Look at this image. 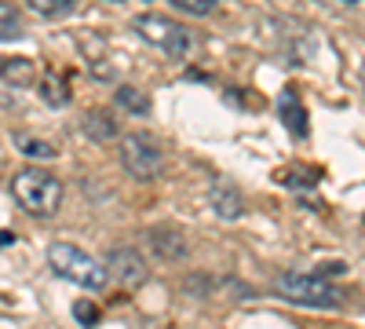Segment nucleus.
<instances>
[{
  "instance_id": "9",
  "label": "nucleus",
  "mask_w": 365,
  "mask_h": 329,
  "mask_svg": "<svg viewBox=\"0 0 365 329\" xmlns=\"http://www.w3.org/2000/svg\"><path fill=\"white\" fill-rule=\"evenodd\" d=\"M278 117L289 125L292 136H307V110H303L299 96L292 92V88H285V92L278 96Z\"/></svg>"
},
{
  "instance_id": "16",
  "label": "nucleus",
  "mask_w": 365,
  "mask_h": 329,
  "mask_svg": "<svg viewBox=\"0 0 365 329\" xmlns=\"http://www.w3.org/2000/svg\"><path fill=\"white\" fill-rule=\"evenodd\" d=\"M41 99L44 103H51V106H66V84L63 81H58V77H44L41 81Z\"/></svg>"
},
{
  "instance_id": "11",
  "label": "nucleus",
  "mask_w": 365,
  "mask_h": 329,
  "mask_svg": "<svg viewBox=\"0 0 365 329\" xmlns=\"http://www.w3.org/2000/svg\"><path fill=\"white\" fill-rule=\"evenodd\" d=\"M29 11L41 19H66L77 11V4L73 0H29Z\"/></svg>"
},
{
  "instance_id": "14",
  "label": "nucleus",
  "mask_w": 365,
  "mask_h": 329,
  "mask_svg": "<svg viewBox=\"0 0 365 329\" xmlns=\"http://www.w3.org/2000/svg\"><path fill=\"white\" fill-rule=\"evenodd\" d=\"M15 143H19V151H22L26 158H44V161H51V158L58 154L51 143H44V139H34V136H19Z\"/></svg>"
},
{
  "instance_id": "13",
  "label": "nucleus",
  "mask_w": 365,
  "mask_h": 329,
  "mask_svg": "<svg viewBox=\"0 0 365 329\" xmlns=\"http://www.w3.org/2000/svg\"><path fill=\"white\" fill-rule=\"evenodd\" d=\"M22 37V15L15 4H0V41Z\"/></svg>"
},
{
  "instance_id": "5",
  "label": "nucleus",
  "mask_w": 365,
  "mask_h": 329,
  "mask_svg": "<svg viewBox=\"0 0 365 329\" xmlns=\"http://www.w3.org/2000/svg\"><path fill=\"white\" fill-rule=\"evenodd\" d=\"M120 165L135 179H158L165 168V146L150 132H128L120 139Z\"/></svg>"
},
{
  "instance_id": "15",
  "label": "nucleus",
  "mask_w": 365,
  "mask_h": 329,
  "mask_svg": "<svg viewBox=\"0 0 365 329\" xmlns=\"http://www.w3.org/2000/svg\"><path fill=\"white\" fill-rule=\"evenodd\" d=\"M117 103L125 106V110H132V113H146L150 110V99L139 92V88H128V84L117 88Z\"/></svg>"
},
{
  "instance_id": "10",
  "label": "nucleus",
  "mask_w": 365,
  "mask_h": 329,
  "mask_svg": "<svg viewBox=\"0 0 365 329\" xmlns=\"http://www.w3.org/2000/svg\"><path fill=\"white\" fill-rule=\"evenodd\" d=\"M0 77H4L8 84H15V88H26V84H34L37 70L26 55H8V59H0Z\"/></svg>"
},
{
  "instance_id": "1",
  "label": "nucleus",
  "mask_w": 365,
  "mask_h": 329,
  "mask_svg": "<svg viewBox=\"0 0 365 329\" xmlns=\"http://www.w3.org/2000/svg\"><path fill=\"white\" fill-rule=\"evenodd\" d=\"M48 263H51V271L58 278H66L73 285H84V289H103L106 278H110L106 267L73 242H51L48 246Z\"/></svg>"
},
{
  "instance_id": "3",
  "label": "nucleus",
  "mask_w": 365,
  "mask_h": 329,
  "mask_svg": "<svg viewBox=\"0 0 365 329\" xmlns=\"http://www.w3.org/2000/svg\"><path fill=\"white\" fill-rule=\"evenodd\" d=\"M132 29L146 41V44H154L161 48L168 59H187L190 48H194V34L182 22L168 19V15H158V11H143L132 19Z\"/></svg>"
},
{
  "instance_id": "17",
  "label": "nucleus",
  "mask_w": 365,
  "mask_h": 329,
  "mask_svg": "<svg viewBox=\"0 0 365 329\" xmlns=\"http://www.w3.org/2000/svg\"><path fill=\"white\" fill-rule=\"evenodd\" d=\"M216 4H220V0H172V8H175V11H182V15H194V19L212 15V11H216Z\"/></svg>"
},
{
  "instance_id": "19",
  "label": "nucleus",
  "mask_w": 365,
  "mask_h": 329,
  "mask_svg": "<svg viewBox=\"0 0 365 329\" xmlns=\"http://www.w3.org/2000/svg\"><path fill=\"white\" fill-rule=\"evenodd\" d=\"M361 81H365V66H361Z\"/></svg>"
},
{
  "instance_id": "6",
  "label": "nucleus",
  "mask_w": 365,
  "mask_h": 329,
  "mask_svg": "<svg viewBox=\"0 0 365 329\" xmlns=\"http://www.w3.org/2000/svg\"><path fill=\"white\" fill-rule=\"evenodd\" d=\"M106 271H110L120 285H125V289H139V285L146 282V275H150V267H146V260H143L132 246H120V249L110 253Z\"/></svg>"
},
{
  "instance_id": "2",
  "label": "nucleus",
  "mask_w": 365,
  "mask_h": 329,
  "mask_svg": "<svg viewBox=\"0 0 365 329\" xmlns=\"http://www.w3.org/2000/svg\"><path fill=\"white\" fill-rule=\"evenodd\" d=\"M11 191H15V201L29 216H55V208L63 205V183H58V176H51L44 168L15 172Z\"/></svg>"
},
{
  "instance_id": "12",
  "label": "nucleus",
  "mask_w": 365,
  "mask_h": 329,
  "mask_svg": "<svg viewBox=\"0 0 365 329\" xmlns=\"http://www.w3.org/2000/svg\"><path fill=\"white\" fill-rule=\"evenodd\" d=\"M84 128H88L91 139H113V136H117V121H113L106 110H91L88 121H84Z\"/></svg>"
},
{
  "instance_id": "4",
  "label": "nucleus",
  "mask_w": 365,
  "mask_h": 329,
  "mask_svg": "<svg viewBox=\"0 0 365 329\" xmlns=\"http://www.w3.org/2000/svg\"><path fill=\"white\" fill-rule=\"evenodd\" d=\"M278 293L292 304H307V308H340L344 293L325 282L322 275H307V271H285L278 275Z\"/></svg>"
},
{
  "instance_id": "7",
  "label": "nucleus",
  "mask_w": 365,
  "mask_h": 329,
  "mask_svg": "<svg viewBox=\"0 0 365 329\" xmlns=\"http://www.w3.org/2000/svg\"><path fill=\"white\" fill-rule=\"evenodd\" d=\"M208 205H212V213H216L220 220H241V213H245V198H241V191L223 183V179L208 187Z\"/></svg>"
},
{
  "instance_id": "8",
  "label": "nucleus",
  "mask_w": 365,
  "mask_h": 329,
  "mask_svg": "<svg viewBox=\"0 0 365 329\" xmlns=\"http://www.w3.org/2000/svg\"><path fill=\"white\" fill-rule=\"evenodd\" d=\"M150 249L161 260H182L187 256V238L175 227H158V231H150Z\"/></svg>"
},
{
  "instance_id": "18",
  "label": "nucleus",
  "mask_w": 365,
  "mask_h": 329,
  "mask_svg": "<svg viewBox=\"0 0 365 329\" xmlns=\"http://www.w3.org/2000/svg\"><path fill=\"white\" fill-rule=\"evenodd\" d=\"M73 315H77L84 325H96V318H99V315H96V308H91L88 300H77V304H73Z\"/></svg>"
}]
</instances>
